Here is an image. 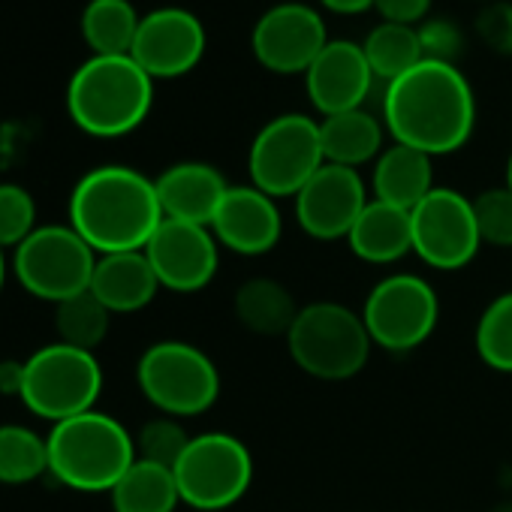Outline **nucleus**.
Returning <instances> with one entry per match:
<instances>
[{
    "mask_svg": "<svg viewBox=\"0 0 512 512\" xmlns=\"http://www.w3.org/2000/svg\"><path fill=\"white\" fill-rule=\"evenodd\" d=\"M49 470V443L28 425H0V482L25 485Z\"/></svg>",
    "mask_w": 512,
    "mask_h": 512,
    "instance_id": "nucleus-28",
    "label": "nucleus"
},
{
    "mask_svg": "<svg viewBox=\"0 0 512 512\" xmlns=\"http://www.w3.org/2000/svg\"><path fill=\"white\" fill-rule=\"evenodd\" d=\"M232 311H235L238 323L253 335H266V338L284 335L287 338L302 308L296 305L293 293L281 281L250 278L235 290Z\"/></svg>",
    "mask_w": 512,
    "mask_h": 512,
    "instance_id": "nucleus-23",
    "label": "nucleus"
},
{
    "mask_svg": "<svg viewBox=\"0 0 512 512\" xmlns=\"http://www.w3.org/2000/svg\"><path fill=\"white\" fill-rule=\"evenodd\" d=\"M13 269L34 299L61 305L91 290L97 250L70 223H46L16 247Z\"/></svg>",
    "mask_w": 512,
    "mask_h": 512,
    "instance_id": "nucleus-8",
    "label": "nucleus"
},
{
    "mask_svg": "<svg viewBox=\"0 0 512 512\" xmlns=\"http://www.w3.org/2000/svg\"><path fill=\"white\" fill-rule=\"evenodd\" d=\"M7 281V260H4V247H0V290H4Z\"/></svg>",
    "mask_w": 512,
    "mask_h": 512,
    "instance_id": "nucleus-39",
    "label": "nucleus"
},
{
    "mask_svg": "<svg viewBox=\"0 0 512 512\" xmlns=\"http://www.w3.org/2000/svg\"><path fill=\"white\" fill-rule=\"evenodd\" d=\"M190 440L193 437L184 431V425L175 416H157V419L145 422L142 431L136 434V458L175 470V464L181 461Z\"/></svg>",
    "mask_w": 512,
    "mask_h": 512,
    "instance_id": "nucleus-31",
    "label": "nucleus"
},
{
    "mask_svg": "<svg viewBox=\"0 0 512 512\" xmlns=\"http://www.w3.org/2000/svg\"><path fill=\"white\" fill-rule=\"evenodd\" d=\"M37 229L34 196L22 184H0V247H19Z\"/></svg>",
    "mask_w": 512,
    "mask_h": 512,
    "instance_id": "nucleus-33",
    "label": "nucleus"
},
{
    "mask_svg": "<svg viewBox=\"0 0 512 512\" xmlns=\"http://www.w3.org/2000/svg\"><path fill=\"white\" fill-rule=\"evenodd\" d=\"M136 383L142 395L175 419L199 416L220 398L217 365L199 347L187 341H157L136 365Z\"/></svg>",
    "mask_w": 512,
    "mask_h": 512,
    "instance_id": "nucleus-9",
    "label": "nucleus"
},
{
    "mask_svg": "<svg viewBox=\"0 0 512 512\" xmlns=\"http://www.w3.org/2000/svg\"><path fill=\"white\" fill-rule=\"evenodd\" d=\"M374 79L377 76L365 58L362 43L329 40V46L317 55V61L305 73V91L311 106L323 118H329V115L362 109Z\"/></svg>",
    "mask_w": 512,
    "mask_h": 512,
    "instance_id": "nucleus-17",
    "label": "nucleus"
},
{
    "mask_svg": "<svg viewBox=\"0 0 512 512\" xmlns=\"http://www.w3.org/2000/svg\"><path fill=\"white\" fill-rule=\"evenodd\" d=\"M217 247L220 244L208 226L163 217L145 244V256L160 287L172 293H199L217 275Z\"/></svg>",
    "mask_w": 512,
    "mask_h": 512,
    "instance_id": "nucleus-14",
    "label": "nucleus"
},
{
    "mask_svg": "<svg viewBox=\"0 0 512 512\" xmlns=\"http://www.w3.org/2000/svg\"><path fill=\"white\" fill-rule=\"evenodd\" d=\"M154 184H157L163 217L199 223V226H211L214 211L229 190L220 169H214L211 163H202V160L175 163V166L163 169L160 178H154Z\"/></svg>",
    "mask_w": 512,
    "mask_h": 512,
    "instance_id": "nucleus-19",
    "label": "nucleus"
},
{
    "mask_svg": "<svg viewBox=\"0 0 512 512\" xmlns=\"http://www.w3.org/2000/svg\"><path fill=\"white\" fill-rule=\"evenodd\" d=\"M473 347L485 368L512 374V290L491 299L479 314Z\"/></svg>",
    "mask_w": 512,
    "mask_h": 512,
    "instance_id": "nucleus-30",
    "label": "nucleus"
},
{
    "mask_svg": "<svg viewBox=\"0 0 512 512\" xmlns=\"http://www.w3.org/2000/svg\"><path fill=\"white\" fill-rule=\"evenodd\" d=\"M46 443L49 473L73 491H112L136 461V437L97 407L55 422Z\"/></svg>",
    "mask_w": 512,
    "mask_h": 512,
    "instance_id": "nucleus-4",
    "label": "nucleus"
},
{
    "mask_svg": "<svg viewBox=\"0 0 512 512\" xmlns=\"http://www.w3.org/2000/svg\"><path fill=\"white\" fill-rule=\"evenodd\" d=\"M491 512H512V503H500V506H494Z\"/></svg>",
    "mask_w": 512,
    "mask_h": 512,
    "instance_id": "nucleus-41",
    "label": "nucleus"
},
{
    "mask_svg": "<svg viewBox=\"0 0 512 512\" xmlns=\"http://www.w3.org/2000/svg\"><path fill=\"white\" fill-rule=\"evenodd\" d=\"M365 58L374 70L377 79L395 82L404 73H410L416 64L425 61L422 55V43H419V28L410 25H392V22H380L362 43Z\"/></svg>",
    "mask_w": 512,
    "mask_h": 512,
    "instance_id": "nucleus-27",
    "label": "nucleus"
},
{
    "mask_svg": "<svg viewBox=\"0 0 512 512\" xmlns=\"http://www.w3.org/2000/svg\"><path fill=\"white\" fill-rule=\"evenodd\" d=\"M323 163L320 121L302 112H284L263 124L247 151L250 184L272 199H296V193L320 172Z\"/></svg>",
    "mask_w": 512,
    "mask_h": 512,
    "instance_id": "nucleus-7",
    "label": "nucleus"
},
{
    "mask_svg": "<svg viewBox=\"0 0 512 512\" xmlns=\"http://www.w3.org/2000/svg\"><path fill=\"white\" fill-rule=\"evenodd\" d=\"M347 244L359 260L371 266H392L404 260L407 253H413L410 211L380 199H368L365 211L347 235Z\"/></svg>",
    "mask_w": 512,
    "mask_h": 512,
    "instance_id": "nucleus-21",
    "label": "nucleus"
},
{
    "mask_svg": "<svg viewBox=\"0 0 512 512\" xmlns=\"http://www.w3.org/2000/svg\"><path fill=\"white\" fill-rule=\"evenodd\" d=\"M371 335L362 314L338 302L305 305L287 335L293 362L317 380H350L371 356Z\"/></svg>",
    "mask_w": 512,
    "mask_h": 512,
    "instance_id": "nucleus-5",
    "label": "nucleus"
},
{
    "mask_svg": "<svg viewBox=\"0 0 512 512\" xmlns=\"http://www.w3.org/2000/svg\"><path fill=\"white\" fill-rule=\"evenodd\" d=\"M205 43V28L190 10L160 7L142 16L130 58L151 79H178L199 67Z\"/></svg>",
    "mask_w": 512,
    "mask_h": 512,
    "instance_id": "nucleus-15",
    "label": "nucleus"
},
{
    "mask_svg": "<svg viewBox=\"0 0 512 512\" xmlns=\"http://www.w3.org/2000/svg\"><path fill=\"white\" fill-rule=\"evenodd\" d=\"M22 371H25L22 362H4V365H0V392L19 395L22 392Z\"/></svg>",
    "mask_w": 512,
    "mask_h": 512,
    "instance_id": "nucleus-37",
    "label": "nucleus"
},
{
    "mask_svg": "<svg viewBox=\"0 0 512 512\" xmlns=\"http://www.w3.org/2000/svg\"><path fill=\"white\" fill-rule=\"evenodd\" d=\"M419 43L425 61H440V64H455L458 55L464 52V37L455 22L449 19H425L419 25Z\"/></svg>",
    "mask_w": 512,
    "mask_h": 512,
    "instance_id": "nucleus-34",
    "label": "nucleus"
},
{
    "mask_svg": "<svg viewBox=\"0 0 512 512\" xmlns=\"http://www.w3.org/2000/svg\"><path fill=\"white\" fill-rule=\"evenodd\" d=\"M383 136H386V124L365 109L329 115L320 121L326 163L347 166V169H359L377 160L383 154Z\"/></svg>",
    "mask_w": 512,
    "mask_h": 512,
    "instance_id": "nucleus-24",
    "label": "nucleus"
},
{
    "mask_svg": "<svg viewBox=\"0 0 512 512\" xmlns=\"http://www.w3.org/2000/svg\"><path fill=\"white\" fill-rule=\"evenodd\" d=\"M371 187H374V199L398 205L404 211H413L437 187L434 184V157H428L425 151H416L410 145L392 142L374 160Z\"/></svg>",
    "mask_w": 512,
    "mask_h": 512,
    "instance_id": "nucleus-22",
    "label": "nucleus"
},
{
    "mask_svg": "<svg viewBox=\"0 0 512 512\" xmlns=\"http://www.w3.org/2000/svg\"><path fill=\"white\" fill-rule=\"evenodd\" d=\"M160 281L148 263L145 250L103 253L97 256V269L91 278V293L112 314H133L154 302Z\"/></svg>",
    "mask_w": 512,
    "mask_h": 512,
    "instance_id": "nucleus-20",
    "label": "nucleus"
},
{
    "mask_svg": "<svg viewBox=\"0 0 512 512\" xmlns=\"http://www.w3.org/2000/svg\"><path fill=\"white\" fill-rule=\"evenodd\" d=\"M365 329L374 347L389 353H410L422 347L440 320V302L434 287L419 275H389L365 299Z\"/></svg>",
    "mask_w": 512,
    "mask_h": 512,
    "instance_id": "nucleus-11",
    "label": "nucleus"
},
{
    "mask_svg": "<svg viewBox=\"0 0 512 512\" xmlns=\"http://www.w3.org/2000/svg\"><path fill=\"white\" fill-rule=\"evenodd\" d=\"M163 208L157 184L130 166H97L79 178L70 196V226L103 253L145 250Z\"/></svg>",
    "mask_w": 512,
    "mask_h": 512,
    "instance_id": "nucleus-2",
    "label": "nucleus"
},
{
    "mask_svg": "<svg viewBox=\"0 0 512 512\" xmlns=\"http://www.w3.org/2000/svg\"><path fill=\"white\" fill-rule=\"evenodd\" d=\"M208 229L214 232L220 247H226L238 256H263L278 247L284 220H281L278 202L269 193H263L260 187H253V184L232 187L229 184Z\"/></svg>",
    "mask_w": 512,
    "mask_h": 512,
    "instance_id": "nucleus-18",
    "label": "nucleus"
},
{
    "mask_svg": "<svg viewBox=\"0 0 512 512\" xmlns=\"http://www.w3.org/2000/svg\"><path fill=\"white\" fill-rule=\"evenodd\" d=\"M320 4L338 16H359L365 10H374V0H320Z\"/></svg>",
    "mask_w": 512,
    "mask_h": 512,
    "instance_id": "nucleus-38",
    "label": "nucleus"
},
{
    "mask_svg": "<svg viewBox=\"0 0 512 512\" xmlns=\"http://www.w3.org/2000/svg\"><path fill=\"white\" fill-rule=\"evenodd\" d=\"M326 46L329 31L323 16L308 4H299V0L266 10L256 19L250 34L253 58L278 76H305Z\"/></svg>",
    "mask_w": 512,
    "mask_h": 512,
    "instance_id": "nucleus-13",
    "label": "nucleus"
},
{
    "mask_svg": "<svg viewBox=\"0 0 512 512\" xmlns=\"http://www.w3.org/2000/svg\"><path fill=\"white\" fill-rule=\"evenodd\" d=\"M109 323H112V311L91 293H79L61 305H55V332L58 341L79 347V350H97L106 335H109Z\"/></svg>",
    "mask_w": 512,
    "mask_h": 512,
    "instance_id": "nucleus-29",
    "label": "nucleus"
},
{
    "mask_svg": "<svg viewBox=\"0 0 512 512\" xmlns=\"http://www.w3.org/2000/svg\"><path fill=\"white\" fill-rule=\"evenodd\" d=\"M374 10L383 22L419 28L431 13V0H374Z\"/></svg>",
    "mask_w": 512,
    "mask_h": 512,
    "instance_id": "nucleus-36",
    "label": "nucleus"
},
{
    "mask_svg": "<svg viewBox=\"0 0 512 512\" xmlns=\"http://www.w3.org/2000/svg\"><path fill=\"white\" fill-rule=\"evenodd\" d=\"M383 124L392 142L443 157L467 145L476 127V97L455 64L422 61L386 85Z\"/></svg>",
    "mask_w": 512,
    "mask_h": 512,
    "instance_id": "nucleus-1",
    "label": "nucleus"
},
{
    "mask_svg": "<svg viewBox=\"0 0 512 512\" xmlns=\"http://www.w3.org/2000/svg\"><path fill=\"white\" fill-rule=\"evenodd\" d=\"M413 253L437 272H458L473 263L482 247L473 199L452 187H434L413 211Z\"/></svg>",
    "mask_w": 512,
    "mask_h": 512,
    "instance_id": "nucleus-12",
    "label": "nucleus"
},
{
    "mask_svg": "<svg viewBox=\"0 0 512 512\" xmlns=\"http://www.w3.org/2000/svg\"><path fill=\"white\" fill-rule=\"evenodd\" d=\"M473 217L482 244L512 247V190L506 184L482 190L473 199Z\"/></svg>",
    "mask_w": 512,
    "mask_h": 512,
    "instance_id": "nucleus-32",
    "label": "nucleus"
},
{
    "mask_svg": "<svg viewBox=\"0 0 512 512\" xmlns=\"http://www.w3.org/2000/svg\"><path fill=\"white\" fill-rule=\"evenodd\" d=\"M172 473L181 503L199 512H220L247 494L253 482V458L238 437L226 431H205L190 440Z\"/></svg>",
    "mask_w": 512,
    "mask_h": 512,
    "instance_id": "nucleus-10",
    "label": "nucleus"
},
{
    "mask_svg": "<svg viewBox=\"0 0 512 512\" xmlns=\"http://www.w3.org/2000/svg\"><path fill=\"white\" fill-rule=\"evenodd\" d=\"M142 16L130 0H88L82 37L94 55H130Z\"/></svg>",
    "mask_w": 512,
    "mask_h": 512,
    "instance_id": "nucleus-26",
    "label": "nucleus"
},
{
    "mask_svg": "<svg viewBox=\"0 0 512 512\" xmlns=\"http://www.w3.org/2000/svg\"><path fill=\"white\" fill-rule=\"evenodd\" d=\"M115 512H175L181 503L175 473L151 461H133L109 491Z\"/></svg>",
    "mask_w": 512,
    "mask_h": 512,
    "instance_id": "nucleus-25",
    "label": "nucleus"
},
{
    "mask_svg": "<svg viewBox=\"0 0 512 512\" xmlns=\"http://www.w3.org/2000/svg\"><path fill=\"white\" fill-rule=\"evenodd\" d=\"M22 365L19 398L31 413L52 425L94 410L103 392V368L91 350L55 341L31 353Z\"/></svg>",
    "mask_w": 512,
    "mask_h": 512,
    "instance_id": "nucleus-6",
    "label": "nucleus"
},
{
    "mask_svg": "<svg viewBox=\"0 0 512 512\" xmlns=\"http://www.w3.org/2000/svg\"><path fill=\"white\" fill-rule=\"evenodd\" d=\"M368 205L359 169L323 163L320 172L296 193V220L317 241L347 238Z\"/></svg>",
    "mask_w": 512,
    "mask_h": 512,
    "instance_id": "nucleus-16",
    "label": "nucleus"
},
{
    "mask_svg": "<svg viewBox=\"0 0 512 512\" xmlns=\"http://www.w3.org/2000/svg\"><path fill=\"white\" fill-rule=\"evenodd\" d=\"M154 106V79L130 55H94L70 79L67 109L97 139L133 133Z\"/></svg>",
    "mask_w": 512,
    "mask_h": 512,
    "instance_id": "nucleus-3",
    "label": "nucleus"
},
{
    "mask_svg": "<svg viewBox=\"0 0 512 512\" xmlns=\"http://www.w3.org/2000/svg\"><path fill=\"white\" fill-rule=\"evenodd\" d=\"M476 34L488 49L512 58V4L509 0H494V4H488L476 16Z\"/></svg>",
    "mask_w": 512,
    "mask_h": 512,
    "instance_id": "nucleus-35",
    "label": "nucleus"
},
{
    "mask_svg": "<svg viewBox=\"0 0 512 512\" xmlns=\"http://www.w3.org/2000/svg\"><path fill=\"white\" fill-rule=\"evenodd\" d=\"M506 187L512 190V154H509V160H506Z\"/></svg>",
    "mask_w": 512,
    "mask_h": 512,
    "instance_id": "nucleus-40",
    "label": "nucleus"
}]
</instances>
